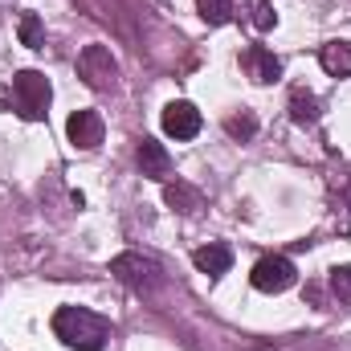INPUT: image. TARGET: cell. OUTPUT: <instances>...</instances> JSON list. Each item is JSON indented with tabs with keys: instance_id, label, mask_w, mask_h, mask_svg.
<instances>
[{
	"instance_id": "6da1fadb",
	"label": "cell",
	"mask_w": 351,
	"mask_h": 351,
	"mask_svg": "<svg viewBox=\"0 0 351 351\" xmlns=\"http://www.w3.org/2000/svg\"><path fill=\"white\" fill-rule=\"evenodd\" d=\"M53 335L74 351H102L110 339V323L86 306H62L53 315Z\"/></svg>"
},
{
	"instance_id": "7a4b0ae2",
	"label": "cell",
	"mask_w": 351,
	"mask_h": 351,
	"mask_svg": "<svg viewBox=\"0 0 351 351\" xmlns=\"http://www.w3.org/2000/svg\"><path fill=\"white\" fill-rule=\"evenodd\" d=\"M110 274H114L123 286H131L135 294H156V290L164 286V265L156 262V258H147V254H139V250L119 254V258L110 262Z\"/></svg>"
},
{
	"instance_id": "3957f363",
	"label": "cell",
	"mask_w": 351,
	"mask_h": 351,
	"mask_svg": "<svg viewBox=\"0 0 351 351\" xmlns=\"http://www.w3.org/2000/svg\"><path fill=\"white\" fill-rule=\"evenodd\" d=\"M49 98H53V90H49V78L41 70H21L12 78V102H16V114L21 119H29V123L45 119Z\"/></svg>"
},
{
	"instance_id": "277c9868",
	"label": "cell",
	"mask_w": 351,
	"mask_h": 351,
	"mask_svg": "<svg viewBox=\"0 0 351 351\" xmlns=\"http://www.w3.org/2000/svg\"><path fill=\"white\" fill-rule=\"evenodd\" d=\"M78 78L90 90H114L119 86V62L106 45H86L78 53Z\"/></svg>"
},
{
	"instance_id": "5b68a950",
	"label": "cell",
	"mask_w": 351,
	"mask_h": 351,
	"mask_svg": "<svg viewBox=\"0 0 351 351\" xmlns=\"http://www.w3.org/2000/svg\"><path fill=\"white\" fill-rule=\"evenodd\" d=\"M254 286L262 290V294H282V290H290L294 282H298V269H294V262L290 258H282V254H269V258H262V262L254 265Z\"/></svg>"
},
{
	"instance_id": "8992f818",
	"label": "cell",
	"mask_w": 351,
	"mask_h": 351,
	"mask_svg": "<svg viewBox=\"0 0 351 351\" xmlns=\"http://www.w3.org/2000/svg\"><path fill=\"white\" fill-rule=\"evenodd\" d=\"M164 135L176 139V143L196 139V135H200V110H196L192 102H184V98L168 102V106H164Z\"/></svg>"
},
{
	"instance_id": "52a82bcc",
	"label": "cell",
	"mask_w": 351,
	"mask_h": 351,
	"mask_svg": "<svg viewBox=\"0 0 351 351\" xmlns=\"http://www.w3.org/2000/svg\"><path fill=\"white\" fill-rule=\"evenodd\" d=\"M66 135H70V143L78 152H94L102 143V135H106V123H102L98 110H74L70 123H66Z\"/></svg>"
},
{
	"instance_id": "ba28073f",
	"label": "cell",
	"mask_w": 351,
	"mask_h": 351,
	"mask_svg": "<svg viewBox=\"0 0 351 351\" xmlns=\"http://www.w3.org/2000/svg\"><path fill=\"white\" fill-rule=\"evenodd\" d=\"M241 66H245V74H250L258 86H269V82L282 78V62H278L265 45H250V49L241 53Z\"/></svg>"
},
{
	"instance_id": "9c48e42d",
	"label": "cell",
	"mask_w": 351,
	"mask_h": 351,
	"mask_svg": "<svg viewBox=\"0 0 351 351\" xmlns=\"http://www.w3.org/2000/svg\"><path fill=\"white\" fill-rule=\"evenodd\" d=\"M135 160H139V172L152 176V180H168V176H172V160H168L164 143H156V139H143Z\"/></svg>"
},
{
	"instance_id": "30bf717a",
	"label": "cell",
	"mask_w": 351,
	"mask_h": 351,
	"mask_svg": "<svg viewBox=\"0 0 351 351\" xmlns=\"http://www.w3.org/2000/svg\"><path fill=\"white\" fill-rule=\"evenodd\" d=\"M192 262L200 274H208V278H221V274H229V265H233V254H229V245H221V241H208V245H200L196 254H192Z\"/></svg>"
},
{
	"instance_id": "8fae6325",
	"label": "cell",
	"mask_w": 351,
	"mask_h": 351,
	"mask_svg": "<svg viewBox=\"0 0 351 351\" xmlns=\"http://www.w3.org/2000/svg\"><path fill=\"white\" fill-rule=\"evenodd\" d=\"M164 200H168L172 213H200V204H204L200 188H192V184H184V180H168V184H164Z\"/></svg>"
},
{
	"instance_id": "7c38bea8",
	"label": "cell",
	"mask_w": 351,
	"mask_h": 351,
	"mask_svg": "<svg viewBox=\"0 0 351 351\" xmlns=\"http://www.w3.org/2000/svg\"><path fill=\"white\" fill-rule=\"evenodd\" d=\"M319 66L331 74V78H348L351 74V41H327L319 49Z\"/></svg>"
},
{
	"instance_id": "4fadbf2b",
	"label": "cell",
	"mask_w": 351,
	"mask_h": 351,
	"mask_svg": "<svg viewBox=\"0 0 351 351\" xmlns=\"http://www.w3.org/2000/svg\"><path fill=\"white\" fill-rule=\"evenodd\" d=\"M319 114H323V102H319L311 90H294V94H290V119H294L298 127H315Z\"/></svg>"
},
{
	"instance_id": "5bb4252c",
	"label": "cell",
	"mask_w": 351,
	"mask_h": 351,
	"mask_svg": "<svg viewBox=\"0 0 351 351\" xmlns=\"http://www.w3.org/2000/svg\"><path fill=\"white\" fill-rule=\"evenodd\" d=\"M245 21L258 29V33H269L278 25V8L274 0H245Z\"/></svg>"
},
{
	"instance_id": "9a60e30c",
	"label": "cell",
	"mask_w": 351,
	"mask_h": 351,
	"mask_svg": "<svg viewBox=\"0 0 351 351\" xmlns=\"http://www.w3.org/2000/svg\"><path fill=\"white\" fill-rule=\"evenodd\" d=\"M196 12L204 25H229L233 21V0H196Z\"/></svg>"
},
{
	"instance_id": "2e32d148",
	"label": "cell",
	"mask_w": 351,
	"mask_h": 351,
	"mask_svg": "<svg viewBox=\"0 0 351 351\" xmlns=\"http://www.w3.org/2000/svg\"><path fill=\"white\" fill-rule=\"evenodd\" d=\"M225 131H229L233 139H241V143H245V139H254V135H258V114H254V110L229 114V119H225Z\"/></svg>"
},
{
	"instance_id": "e0dca14e",
	"label": "cell",
	"mask_w": 351,
	"mask_h": 351,
	"mask_svg": "<svg viewBox=\"0 0 351 351\" xmlns=\"http://www.w3.org/2000/svg\"><path fill=\"white\" fill-rule=\"evenodd\" d=\"M16 33H21V45H29V49H41V37H45V29H41V16H37V12H21V25H16Z\"/></svg>"
},
{
	"instance_id": "ac0fdd59",
	"label": "cell",
	"mask_w": 351,
	"mask_h": 351,
	"mask_svg": "<svg viewBox=\"0 0 351 351\" xmlns=\"http://www.w3.org/2000/svg\"><path fill=\"white\" fill-rule=\"evenodd\" d=\"M331 290H335L339 302L351 306V265H335V269H331Z\"/></svg>"
}]
</instances>
